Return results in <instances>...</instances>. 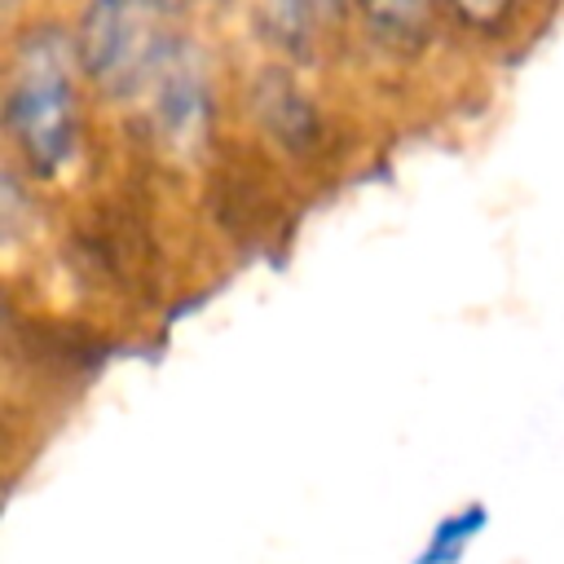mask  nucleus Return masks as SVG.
Returning a JSON list of instances; mask_svg holds the SVG:
<instances>
[{
    "label": "nucleus",
    "mask_w": 564,
    "mask_h": 564,
    "mask_svg": "<svg viewBox=\"0 0 564 564\" xmlns=\"http://www.w3.org/2000/svg\"><path fill=\"white\" fill-rule=\"evenodd\" d=\"M181 44L167 0H88L75 26L84 79L115 101L145 97Z\"/></svg>",
    "instance_id": "2"
},
{
    "label": "nucleus",
    "mask_w": 564,
    "mask_h": 564,
    "mask_svg": "<svg viewBox=\"0 0 564 564\" xmlns=\"http://www.w3.org/2000/svg\"><path fill=\"white\" fill-rule=\"evenodd\" d=\"M366 31L392 53H419L432 35L436 0H352Z\"/></svg>",
    "instance_id": "5"
},
{
    "label": "nucleus",
    "mask_w": 564,
    "mask_h": 564,
    "mask_svg": "<svg viewBox=\"0 0 564 564\" xmlns=\"http://www.w3.org/2000/svg\"><path fill=\"white\" fill-rule=\"evenodd\" d=\"M467 31H480V35H494L502 31V22L511 18L516 0H441Z\"/></svg>",
    "instance_id": "8"
},
{
    "label": "nucleus",
    "mask_w": 564,
    "mask_h": 564,
    "mask_svg": "<svg viewBox=\"0 0 564 564\" xmlns=\"http://www.w3.org/2000/svg\"><path fill=\"white\" fill-rule=\"evenodd\" d=\"M335 4L339 0H260V18H264L269 40L286 48H308V40L322 31Z\"/></svg>",
    "instance_id": "6"
},
{
    "label": "nucleus",
    "mask_w": 564,
    "mask_h": 564,
    "mask_svg": "<svg viewBox=\"0 0 564 564\" xmlns=\"http://www.w3.org/2000/svg\"><path fill=\"white\" fill-rule=\"evenodd\" d=\"M145 101V128L150 141L167 154V159H194L207 145L212 132V84H207V66L203 53L194 44H181L176 57L167 62V70L150 84Z\"/></svg>",
    "instance_id": "3"
},
{
    "label": "nucleus",
    "mask_w": 564,
    "mask_h": 564,
    "mask_svg": "<svg viewBox=\"0 0 564 564\" xmlns=\"http://www.w3.org/2000/svg\"><path fill=\"white\" fill-rule=\"evenodd\" d=\"M75 70V35L57 26H31L9 53L4 132L35 181H53L79 150Z\"/></svg>",
    "instance_id": "1"
},
{
    "label": "nucleus",
    "mask_w": 564,
    "mask_h": 564,
    "mask_svg": "<svg viewBox=\"0 0 564 564\" xmlns=\"http://www.w3.org/2000/svg\"><path fill=\"white\" fill-rule=\"evenodd\" d=\"M480 529H485V507H480V502H471V507L445 516V520L432 529V538L423 542V551H419L414 564H458L463 551L471 546V538H476Z\"/></svg>",
    "instance_id": "7"
},
{
    "label": "nucleus",
    "mask_w": 564,
    "mask_h": 564,
    "mask_svg": "<svg viewBox=\"0 0 564 564\" xmlns=\"http://www.w3.org/2000/svg\"><path fill=\"white\" fill-rule=\"evenodd\" d=\"M256 115H260V123L269 128V137L282 150L308 154L317 145V132H322L317 110H313V101L286 75H264L260 79V88H256Z\"/></svg>",
    "instance_id": "4"
}]
</instances>
